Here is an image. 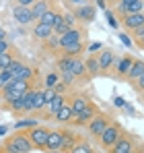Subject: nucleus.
<instances>
[{"label": "nucleus", "instance_id": "nucleus-48", "mask_svg": "<svg viewBox=\"0 0 144 153\" xmlns=\"http://www.w3.org/2000/svg\"><path fill=\"white\" fill-rule=\"evenodd\" d=\"M6 37H8V35H6V31L0 27V39H6Z\"/></svg>", "mask_w": 144, "mask_h": 153}, {"label": "nucleus", "instance_id": "nucleus-28", "mask_svg": "<svg viewBox=\"0 0 144 153\" xmlns=\"http://www.w3.org/2000/svg\"><path fill=\"white\" fill-rule=\"evenodd\" d=\"M10 112H12V114H29V112H27V105H25V102H23V97L10 103Z\"/></svg>", "mask_w": 144, "mask_h": 153}, {"label": "nucleus", "instance_id": "nucleus-41", "mask_svg": "<svg viewBox=\"0 0 144 153\" xmlns=\"http://www.w3.org/2000/svg\"><path fill=\"white\" fill-rule=\"evenodd\" d=\"M120 39H121V44H123V46H132V39H130V37H128L126 33H121Z\"/></svg>", "mask_w": 144, "mask_h": 153}, {"label": "nucleus", "instance_id": "nucleus-1", "mask_svg": "<svg viewBox=\"0 0 144 153\" xmlns=\"http://www.w3.org/2000/svg\"><path fill=\"white\" fill-rule=\"evenodd\" d=\"M31 151H33V145H31L27 132H23V130H17L15 134H10L0 147V153H31Z\"/></svg>", "mask_w": 144, "mask_h": 153}, {"label": "nucleus", "instance_id": "nucleus-29", "mask_svg": "<svg viewBox=\"0 0 144 153\" xmlns=\"http://www.w3.org/2000/svg\"><path fill=\"white\" fill-rule=\"evenodd\" d=\"M84 68L89 75H97L99 73V62H97V56H91L87 62H84Z\"/></svg>", "mask_w": 144, "mask_h": 153}, {"label": "nucleus", "instance_id": "nucleus-9", "mask_svg": "<svg viewBox=\"0 0 144 153\" xmlns=\"http://www.w3.org/2000/svg\"><path fill=\"white\" fill-rule=\"evenodd\" d=\"M121 25L126 27V31H136V29L144 27V13L123 15V17H121Z\"/></svg>", "mask_w": 144, "mask_h": 153}, {"label": "nucleus", "instance_id": "nucleus-40", "mask_svg": "<svg viewBox=\"0 0 144 153\" xmlns=\"http://www.w3.org/2000/svg\"><path fill=\"white\" fill-rule=\"evenodd\" d=\"M35 2H37V0H17V6H27V8H31Z\"/></svg>", "mask_w": 144, "mask_h": 153}, {"label": "nucleus", "instance_id": "nucleus-22", "mask_svg": "<svg viewBox=\"0 0 144 153\" xmlns=\"http://www.w3.org/2000/svg\"><path fill=\"white\" fill-rule=\"evenodd\" d=\"M132 64H134V58H132V56H123L120 62H118V75L126 76V75H128V71L132 68Z\"/></svg>", "mask_w": 144, "mask_h": 153}, {"label": "nucleus", "instance_id": "nucleus-23", "mask_svg": "<svg viewBox=\"0 0 144 153\" xmlns=\"http://www.w3.org/2000/svg\"><path fill=\"white\" fill-rule=\"evenodd\" d=\"M82 52H84V42H76V44H72V46L62 48V54H64V56H78V54H82Z\"/></svg>", "mask_w": 144, "mask_h": 153}, {"label": "nucleus", "instance_id": "nucleus-3", "mask_svg": "<svg viewBox=\"0 0 144 153\" xmlns=\"http://www.w3.org/2000/svg\"><path fill=\"white\" fill-rule=\"evenodd\" d=\"M123 134L121 132L120 124H115V122H109L107 126H105V130L97 137L99 139V143H101V147H105V149H109V147H113L118 141H120V137Z\"/></svg>", "mask_w": 144, "mask_h": 153}, {"label": "nucleus", "instance_id": "nucleus-46", "mask_svg": "<svg viewBox=\"0 0 144 153\" xmlns=\"http://www.w3.org/2000/svg\"><path fill=\"white\" fill-rule=\"evenodd\" d=\"M95 2H97L99 8H105V6H107V0H95Z\"/></svg>", "mask_w": 144, "mask_h": 153}, {"label": "nucleus", "instance_id": "nucleus-32", "mask_svg": "<svg viewBox=\"0 0 144 153\" xmlns=\"http://www.w3.org/2000/svg\"><path fill=\"white\" fill-rule=\"evenodd\" d=\"M68 153H93V149H91V145H87V143H76Z\"/></svg>", "mask_w": 144, "mask_h": 153}, {"label": "nucleus", "instance_id": "nucleus-26", "mask_svg": "<svg viewBox=\"0 0 144 153\" xmlns=\"http://www.w3.org/2000/svg\"><path fill=\"white\" fill-rule=\"evenodd\" d=\"M37 124H39V120H37V118H23V120H19V122L15 124V128H17V130H25V128L29 130V128L37 126Z\"/></svg>", "mask_w": 144, "mask_h": 153}, {"label": "nucleus", "instance_id": "nucleus-14", "mask_svg": "<svg viewBox=\"0 0 144 153\" xmlns=\"http://www.w3.org/2000/svg\"><path fill=\"white\" fill-rule=\"evenodd\" d=\"M12 17H15L21 25H31V23H35V21H33V15H31V8H27V6H15V8H12Z\"/></svg>", "mask_w": 144, "mask_h": 153}, {"label": "nucleus", "instance_id": "nucleus-47", "mask_svg": "<svg viewBox=\"0 0 144 153\" xmlns=\"http://www.w3.org/2000/svg\"><path fill=\"white\" fill-rule=\"evenodd\" d=\"M8 132V126H0V137H4Z\"/></svg>", "mask_w": 144, "mask_h": 153}, {"label": "nucleus", "instance_id": "nucleus-15", "mask_svg": "<svg viewBox=\"0 0 144 153\" xmlns=\"http://www.w3.org/2000/svg\"><path fill=\"white\" fill-rule=\"evenodd\" d=\"M113 60H115L113 52H109V50H101V54H97L99 73H105V71H109V68H111V64H113Z\"/></svg>", "mask_w": 144, "mask_h": 153}, {"label": "nucleus", "instance_id": "nucleus-5", "mask_svg": "<svg viewBox=\"0 0 144 153\" xmlns=\"http://www.w3.org/2000/svg\"><path fill=\"white\" fill-rule=\"evenodd\" d=\"M6 71L10 73V76H12V79H17V81H29V83H31L33 75H35V71H33L31 66L23 64V62H21L19 58H15V60L10 62V66H8Z\"/></svg>", "mask_w": 144, "mask_h": 153}, {"label": "nucleus", "instance_id": "nucleus-49", "mask_svg": "<svg viewBox=\"0 0 144 153\" xmlns=\"http://www.w3.org/2000/svg\"><path fill=\"white\" fill-rule=\"evenodd\" d=\"M136 44H138L140 48H144V35H142V37H140V39H136Z\"/></svg>", "mask_w": 144, "mask_h": 153}, {"label": "nucleus", "instance_id": "nucleus-43", "mask_svg": "<svg viewBox=\"0 0 144 153\" xmlns=\"http://www.w3.org/2000/svg\"><path fill=\"white\" fill-rule=\"evenodd\" d=\"M113 103H115L118 108H126V100H123V97H115V100H113Z\"/></svg>", "mask_w": 144, "mask_h": 153}, {"label": "nucleus", "instance_id": "nucleus-4", "mask_svg": "<svg viewBox=\"0 0 144 153\" xmlns=\"http://www.w3.org/2000/svg\"><path fill=\"white\" fill-rule=\"evenodd\" d=\"M27 137H29V141H31V145H33V149H46V145H48V137H49V128L41 126V124H37V126L29 128L27 130Z\"/></svg>", "mask_w": 144, "mask_h": 153}, {"label": "nucleus", "instance_id": "nucleus-51", "mask_svg": "<svg viewBox=\"0 0 144 153\" xmlns=\"http://www.w3.org/2000/svg\"><path fill=\"white\" fill-rule=\"evenodd\" d=\"M134 153H142V151H134Z\"/></svg>", "mask_w": 144, "mask_h": 153}, {"label": "nucleus", "instance_id": "nucleus-18", "mask_svg": "<svg viewBox=\"0 0 144 153\" xmlns=\"http://www.w3.org/2000/svg\"><path fill=\"white\" fill-rule=\"evenodd\" d=\"M49 8H51V6H49L48 0H37V2H35V4L31 6V15H33V21L37 23V21H39V19L43 17V13H48Z\"/></svg>", "mask_w": 144, "mask_h": 153}, {"label": "nucleus", "instance_id": "nucleus-17", "mask_svg": "<svg viewBox=\"0 0 144 153\" xmlns=\"http://www.w3.org/2000/svg\"><path fill=\"white\" fill-rule=\"evenodd\" d=\"M51 35H54L51 27L43 25V23H39V21L33 25V37H35V39H39V42H46L48 37H51Z\"/></svg>", "mask_w": 144, "mask_h": 153}, {"label": "nucleus", "instance_id": "nucleus-6", "mask_svg": "<svg viewBox=\"0 0 144 153\" xmlns=\"http://www.w3.org/2000/svg\"><path fill=\"white\" fill-rule=\"evenodd\" d=\"M142 6H144L142 0H118V4H115V8H118V13H120L121 17L123 15L142 13Z\"/></svg>", "mask_w": 144, "mask_h": 153}, {"label": "nucleus", "instance_id": "nucleus-35", "mask_svg": "<svg viewBox=\"0 0 144 153\" xmlns=\"http://www.w3.org/2000/svg\"><path fill=\"white\" fill-rule=\"evenodd\" d=\"M46 42H48V46L51 48V50H60V37H58V35H51V37L46 39Z\"/></svg>", "mask_w": 144, "mask_h": 153}, {"label": "nucleus", "instance_id": "nucleus-33", "mask_svg": "<svg viewBox=\"0 0 144 153\" xmlns=\"http://www.w3.org/2000/svg\"><path fill=\"white\" fill-rule=\"evenodd\" d=\"M41 93H43V100H46V103H49L56 95H58V91H56V87H43L41 89Z\"/></svg>", "mask_w": 144, "mask_h": 153}, {"label": "nucleus", "instance_id": "nucleus-45", "mask_svg": "<svg viewBox=\"0 0 144 153\" xmlns=\"http://www.w3.org/2000/svg\"><path fill=\"white\" fill-rule=\"evenodd\" d=\"M136 87H138V89H140V91H144V75L140 76V79H138V81H136Z\"/></svg>", "mask_w": 144, "mask_h": 153}, {"label": "nucleus", "instance_id": "nucleus-8", "mask_svg": "<svg viewBox=\"0 0 144 153\" xmlns=\"http://www.w3.org/2000/svg\"><path fill=\"white\" fill-rule=\"evenodd\" d=\"M134 151H136V143L132 137H126V134H121L120 141L113 147H109V153H134Z\"/></svg>", "mask_w": 144, "mask_h": 153}, {"label": "nucleus", "instance_id": "nucleus-11", "mask_svg": "<svg viewBox=\"0 0 144 153\" xmlns=\"http://www.w3.org/2000/svg\"><path fill=\"white\" fill-rule=\"evenodd\" d=\"M107 124H109V118H107L105 114H101V112H99V114H97V116L89 122V124H87V126H89V132H91L93 137H99V134L105 130Z\"/></svg>", "mask_w": 144, "mask_h": 153}, {"label": "nucleus", "instance_id": "nucleus-10", "mask_svg": "<svg viewBox=\"0 0 144 153\" xmlns=\"http://www.w3.org/2000/svg\"><path fill=\"white\" fill-rule=\"evenodd\" d=\"M84 39V31L82 29H70L68 33H64V35H60V50L62 48H66V46H72V44H76V42H82Z\"/></svg>", "mask_w": 144, "mask_h": 153}, {"label": "nucleus", "instance_id": "nucleus-44", "mask_svg": "<svg viewBox=\"0 0 144 153\" xmlns=\"http://www.w3.org/2000/svg\"><path fill=\"white\" fill-rule=\"evenodd\" d=\"M101 50V44H91V46H89V52H91V54H93V52H99Z\"/></svg>", "mask_w": 144, "mask_h": 153}, {"label": "nucleus", "instance_id": "nucleus-7", "mask_svg": "<svg viewBox=\"0 0 144 153\" xmlns=\"http://www.w3.org/2000/svg\"><path fill=\"white\" fill-rule=\"evenodd\" d=\"M97 114H99V110H97L95 105L91 103V105H87L82 112H78V114H72V124H78V126H82V124H89L93 118H95Z\"/></svg>", "mask_w": 144, "mask_h": 153}, {"label": "nucleus", "instance_id": "nucleus-30", "mask_svg": "<svg viewBox=\"0 0 144 153\" xmlns=\"http://www.w3.org/2000/svg\"><path fill=\"white\" fill-rule=\"evenodd\" d=\"M56 17H58V13H56L54 8H49L48 13H43V17L39 19V23H43V25L51 27V25H54V21H56Z\"/></svg>", "mask_w": 144, "mask_h": 153}, {"label": "nucleus", "instance_id": "nucleus-16", "mask_svg": "<svg viewBox=\"0 0 144 153\" xmlns=\"http://www.w3.org/2000/svg\"><path fill=\"white\" fill-rule=\"evenodd\" d=\"M66 103H68L66 95L58 93V95H56V97H54V100L46 105V114H48V116H56V114H58V110H60V108H64Z\"/></svg>", "mask_w": 144, "mask_h": 153}, {"label": "nucleus", "instance_id": "nucleus-21", "mask_svg": "<svg viewBox=\"0 0 144 153\" xmlns=\"http://www.w3.org/2000/svg\"><path fill=\"white\" fill-rule=\"evenodd\" d=\"M51 31H54V35H64V33H68L70 31V27L66 25V21H64V17L58 13V17H56V21H54V25H51Z\"/></svg>", "mask_w": 144, "mask_h": 153}, {"label": "nucleus", "instance_id": "nucleus-12", "mask_svg": "<svg viewBox=\"0 0 144 153\" xmlns=\"http://www.w3.org/2000/svg\"><path fill=\"white\" fill-rule=\"evenodd\" d=\"M74 17L80 19L82 23H93L95 21V6L93 4H80L74 10Z\"/></svg>", "mask_w": 144, "mask_h": 153}, {"label": "nucleus", "instance_id": "nucleus-34", "mask_svg": "<svg viewBox=\"0 0 144 153\" xmlns=\"http://www.w3.org/2000/svg\"><path fill=\"white\" fill-rule=\"evenodd\" d=\"M10 81H12V76H10V73H8V71H0V91H2V89H4Z\"/></svg>", "mask_w": 144, "mask_h": 153}, {"label": "nucleus", "instance_id": "nucleus-37", "mask_svg": "<svg viewBox=\"0 0 144 153\" xmlns=\"http://www.w3.org/2000/svg\"><path fill=\"white\" fill-rule=\"evenodd\" d=\"M58 81H60L58 75H56V73H51V75H48V79H46V87H56V85H58Z\"/></svg>", "mask_w": 144, "mask_h": 153}, {"label": "nucleus", "instance_id": "nucleus-50", "mask_svg": "<svg viewBox=\"0 0 144 153\" xmlns=\"http://www.w3.org/2000/svg\"><path fill=\"white\" fill-rule=\"evenodd\" d=\"M49 153H66V151H49Z\"/></svg>", "mask_w": 144, "mask_h": 153}, {"label": "nucleus", "instance_id": "nucleus-31", "mask_svg": "<svg viewBox=\"0 0 144 153\" xmlns=\"http://www.w3.org/2000/svg\"><path fill=\"white\" fill-rule=\"evenodd\" d=\"M15 60V54H10V52H4V54H0V71H6L8 66H10V62Z\"/></svg>", "mask_w": 144, "mask_h": 153}, {"label": "nucleus", "instance_id": "nucleus-19", "mask_svg": "<svg viewBox=\"0 0 144 153\" xmlns=\"http://www.w3.org/2000/svg\"><path fill=\"white\" fill-rule=\"evenodd\" d=\"M142 75H144V62H142V60H134V64H132V68L128 71L126 79L132 81V83H136Z\"/></svg>", "mask_w": 144, "mask_h": 153}, {"label": "nucleus", "instance_id": "nucleus-20", "mask_svg": "<svg viewBox=\"0 0 144 153\" xmlns=\"http://www.w3.org/2000/svg\"><path fill=\"white\" fill-rule=\"evenodd\" d=\"M70 110H72V114H78V112H82L87 105H91V102L87 100V97H82V95H76V97H72L70 100Z\"/></svg>", "mask_w": 144, "mask_h": 153}, {"label": "nucleus", "instance_id": "nucleus-24", "mask_svg": "<svg viewBox=\"0 0 144 153\" xmlns=\"http://www.w3.org/2000/svg\"><path fill=\"white\" fill-rule=\"evenodd\" d=\"M46 105H48V103H46V100H43L41 89H35V95H33V112H43Z\"/></svg>", "mask_w": 144, "mask_h": 153}, {"label": "nucleus", "instance_id": "nucleus-27", "mask_svg": "<svg viewBox=\"0 0 144 153\" xmlns=\"http://www.w3.org/2000/svg\"><path fill=\"white\" fill-rule=\"evenodd\" d=\"M62 132H64V147H62V151L68 153L72 147L76 145V141H74V134H72L70 130H62Z\"/></svg>", "mask_w": 144, "mask_h": 153}, {"label": "nucleus", "instance_id": "nucleus-13", "mask_svg": "<svg viewBox=\"0 0 144 153\" xmlns=\"http://www.w3.org/2000/svg\"><path fill=\"white\" fill-rule=\"evenodd\" d=\"M62 147H64V132L62 130H49L46 149L48 151H62Z\"/></svg>", "mask_w": 144, "mask_h": 153}, {"label": "nucleus", "instance_id": "nucleus-39", "mask_svg": "<svg viewBox=\"0 0 144 153\" xmlns=\"http://www.w3.org/2000/svg\"><path fill=\"white\" fill-rule=\"evenodd\" d=\"M4 52H10V44H8V39H0V54H4Z\"/></svg>", "mask_w": 144, "mask_h": 153}, {"label": "nucleus", "instance_id": "nucleus-25", "mask_svg": "<svg viewBox=\"0 0 144 153\" xmlns=\"http://www.w3.org/2000/svg\"><path fill=\"white\" fill-rule=\"evenodd\" d=\"M56 120H58V122H70V120H72V110H70V105H68V103H66L64 108H60V110H58Z\"/></svg>", "mask_w": 144, "mask_h": 153}, {"label": "nucleus", "instance_id": "nucleus-38", "mask_svg": "<svg viewBox=\"0 0 144 153\" xmlns=\"http://www.w3.org/2000/svg\"><path fill=\"white\" fill-rule=\"evenodd\" d=\"M105 19H107V23H109V27H118V25H120V23L115 21L113 13H111V10H107V8H105Z\"/></svg>", "mask_w": 144, "mask_h": 153}, {"label": "nucleus", "instance_id": "nucleus-42", "mask_svg": "<svg viewBox=\"0 0 144 153\" xmlns=\"http://www.w3.org/2000/svg\"><path fill=\"white\" fill-rule=\"evenodd\" d=\"M132 33H134V42H136V39H140V37L144 35V27H140V29H136V31H132Z\"/></svg>", "mask_w": 144, "mask_h": 153}, {"label": "nucleus", "instance_id": "nucleus-2", "mask_svg": "<svg viewBox=\"0 0 144 153\" xmlns=\"http://www.w3.org/2000/svg\"><path fill=\"white\" fill-rule=\"evenodd\" d=\"M58 68H60V73H68L74 79H82L87 75L84 62L78 56H62V58H58Z\"/></svg>", "mask_w": 144, "mask_h": 153}, {"label": "nucleus", "instance_id": "nucleus-36", "mask_svg": "<svg viewBox=\"0 0 144 153\" xmlns=\"http://www.w3.org/2000/svg\"><path fill=\"white\" fill-rule=\"evenodd\" d=\"M64 17V21H66V25L74 29V23H76V17H74V13H66V15H62Z\"/></svg>", "mask_w": 144, "mask_h": 153}]
</instances>
